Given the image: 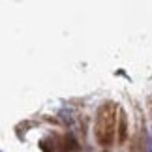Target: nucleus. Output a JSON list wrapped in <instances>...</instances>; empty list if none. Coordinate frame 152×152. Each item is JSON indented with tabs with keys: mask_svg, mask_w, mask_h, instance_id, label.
Here are the masks:
<instances>
[{
	"mask_svg": "<svg viewBox=\"0 0 152 152\" xmlns=\"http://www.w3.org/2000/svg\"><path fill=\"white\" fill-rule=\"evenodd\" d=\"M118 115L120 107L116 102H105L98 107L94 120V135L98 145L111 147L115 143V135L118 130Z\"/></svg>",
	"mask_w": 152,
	"mask_h": 152,
	"instance_id": "f257e3e1",
	"label": "nucleus"
},
{
	"mask_svg": "<svg viewBox=\"0 0 152 152\" xmlns=\"http://www.w3.org/2000/svg\"><path fill=\"white\" fill-rule=\"evenodd\" d=\"M126 139H128V116H126L124 111L120 109L118 130H116V143H118V145H126Z\"/></svg>",
	"mask_w": 152,
	"mask_h": 152,
	"instance_id": "f03ea898",
	"label": "nucleus"
},
{
	"mask_svg": "<svg viewBox=\"0 0 152 152\" xmlns=\"http://www.w3.org/2000/svg\"><path fill=\"white\" fill-rule=\"evenodd\" d=\"M103 152H107V150H103Z\"/></svg>",
	"mask_w": 152,
	"mask_h": 152,
	"instance_id": "7ed1b4c3",
	"label": "nucleus"
}]
</instances>
